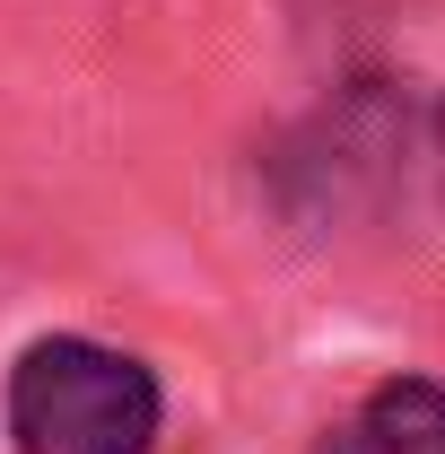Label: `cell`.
Segmentation results:
<instances>
[{"label": "cell", "mask_w": 445, "mask_h": 454, "mask_svg": "<svg viewBox=\"0 0 445 454\" xmlns=\"http://www.w3.org/2000/svg\"><path fill=\"white\" fill-rule=\"evenodd\" d=\"M437 149H445V106H437Z\"/></svg>", "instance_id": "3957f363"}, {"label": "cell", "mask_w": 445, "mask_h": 454, "mask_svg": "<svg viewBox=\"0 0 445 454\" xmlns=\"http://www.w3.org/2000/svg\"><path fill=\"white\" fill-rule=\"evenodd\" d=\"M158 376L97 340H35L9 367V437L27 454H149L158 446Z\"/></svg>", "instance_id": "6da1fadb"}, {"label": "cell", "mask_w": 445, "mask_h": 454, "mask_svg": "<svg viewBox=\"0 0 445 454\" xmlns=\"http://www.w3.org/2000/svg\"><path fill=\"white\" fill-rule=\"evenodd\" d=\"M367 454H445V385L437 376H393L358 411Z\"/></svg>", "instance_id": "7a4b0ae2"}]
</instances>
